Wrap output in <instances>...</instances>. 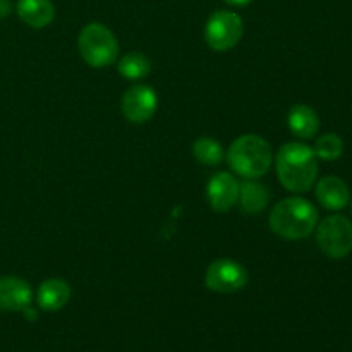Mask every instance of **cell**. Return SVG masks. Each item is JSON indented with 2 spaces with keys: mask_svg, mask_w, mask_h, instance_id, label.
Instances as JSON below:
<instances>
[{
  "mask_svg": "<svg viewBox=\"0 0 352 352\" xmlns=\"http://www.w3.org/2000/svg\"><path fill=\"white\" fill-rule=\"evenodd\" d=\"M243 212L254 215L260 213L268 203V191L263 184L256 182L254 179H248L239 188V199Z\"/></svg>",
  "mask_w": 352,
  "mask_h": 352,
  "instance_id": "cell-15",
  "label": "cell"
},
{
  "mask_svg": "<svg viewBox=\"0 0 352 352\" xmlns=\"http://www.w3.org/2000/svg\"><path fill=\"white\" fill-rule=\"evenodd\" d=\"M239 188L241 186L236 177L227 172L213 175L208 182V189H206L212 208L219 213L229 212L239 199Z\"/></svg>",
  "mask_w": 352,
  "mask_h": 352,
  "instance_id": "cell-9",
  "label": "cell"
},
{
  "mask_svg": "<svg viewBox=\"0 0 352 352\" xmlns=\"http://www.w3.org/2000/svg\"><path fill=\"white\" fill-rule=\"evenodd\" d=\"M205 284L210 291L219 294H234L248 285V272L237 261L220 258L206 268Z\"/></svg>",
  "mask_w": 352,
  "mask_h": 352,
  "instance_id": "cell-7",
  "label": "cell"
},
{
  "mask_svg": "<svg viewBox=\"0 0 352 352\" xmlns=\"http://www.w3.org/2000/svg\"><path fill=\"white\" fill-rule=\"evenodd\" d=\"M12 12V3L10 0H0V19H6Z\"/></svg>",
  "mask_w": 352,
  "mask_h": 352,
  "instance_id": "cell-19",
  "label": "cell"
},
{
  "mask_svg": "<svg viewBox=\"0 0 352 352\" xmlns=\"http://www.w3.org/2000/svg\"><path fill=\"white\" fill-rule=\"evenodd\" d=\"M158 107V96L151 86L134 85L124 93L120 109L124 117L133 124H144L155 116Z\"/></svg>",
  "mask_w": 352,
  "mask_h": 352,
  "instance_id": "cell-8",
  "label": "cell"
},
{
  "mask_svg": "<svg viewBox=\"0 0 352 352\" xmlns=\"http://www.w3.org/2000/svg\"><path fill=\"white\" fill-rule=\"evenodd\" d=\"M275 167L282 186L291 192L309 191L318 175L315 151L302 143L284 144L275 158Z\"/></svg>",
  "mask_w": 352,
  "mask_h": 352,
  "instance_id": "cell-1",
  "label": "cell"
},
{
  "mask_svg": "<svg viewBox=\"0 0 352 352\" xmlns=\"http://www.w3.org/2000/svg\"><path fill=\"white\" fill-rule=\"evenodd\" d=\"M313 151L322 160H337L344 151V141L336 133H327L316 140Z\"/></svg>",
  "mask_w": 352,
  "mask_h": 352,
  "instance_id": "cell-18",
  "label": "cell"
},
{
  "mask_svg": "<svg viewBox=\"0 0 352 352\" xmlns=\"http://www.w3.org/2000/svg\"><path fill=\"white\" fill-rule=\"evenodd\" d=\"M289 129L294 136L301 140H309L315 136L320 129L318 113L308 105H294L289 110L287 116Z\"/></svg>",
  "mask_w": 352,
  "mask_h": 352,
  "instance_id": "cell-14",
  "label": "cell"
},
{
  "mask_svg": "<svg viewBox=\"0 0 352 352\" xmlns=\"http://www.w3.org/2000/svg\"><path fill=\"white\" fill-rule=\"evenodd\" d=\"M270 229L289 241L311 236L318 226V212L305 198H287L278 201L270 213Z\"/></svg>",
  "mask_w": 352,
  "mask_h": 352,
  "instance_id": "cell-2",
  "label": "cell"
},
{
  "mask_svg": "<svg viewBox=\"0 0 352 352\" xmlns=\"http://www.w3.org/2000/svg\"><path fill=\"white\" fill-rule=\"evenodd\" d=\"M230 168L244 179H260L270 170L274 155L263 138L256 134H244L237 138L227 153Z\"/></svg>",
  "mask_w": 352,
  "mask_h": 352,
  "instance_id": "cell-3",
  "label": "cell"
},
{
  "mask_svg": "<svg viewBox=\"0 0 352 352\" xmlns=\"http://www.w3.org/2000/svg\"><path fill=\"white\" fill-rule=\"evenodd\" d=\"M117 69L124 78L134 81V79L146 78L151 71V64L146 55L140 54V52H129L120 57Z\"/></svg>",
  "mask_w": 352,
  "mask_h": 352,
  "instance_id": "cell-16",
  "label": "cell"
},
{
  "mask_svg": "<svg viewBox=\"0 0 352 352\" xmlns=\"http://www.w3.org/2000/svg\"><path fill=\"white\" fill-rule=\"evenodd\" d=\"M38 305L45 311H58L71 299V287L62 278H48L38 289Z\"/></svg>",
  "mask_w": 352,
  "mask_h": 352,
  "instance_id": "cell-13",
  "label": "cell"
},
{
  "mask_svg": "<svg viewBox=\"0 0 352 352\" xmlns=\"http://www.w3.org/2000/svg\"><path fill=\"white\" fill-rule=\"evenodd\" d=\"M78 48L88 65L95 69L112 65L119 57V41L116 34L102 23H89L78 36Z\"/></svg>",
  "mask_w": 352,
  "mask_h": 352,
  "instance_id": "cell-4",
  "label": "cell"
},
{
  "mask_svg": "<svg viewBox=\"0 0 352 352\" xmlns=\"http://www.w3.org/2000/svg\"><path fill=\"white\" fill-rule=\"evenodd\" d=\"M243 33V19L232 10H217L206 21L205 40L215 52H227L236 47Z\"/></svg>",
  "mask_w": 352,
  "mask_h": 352,
  "instance_id": "cell-6",
  "label": "cell"
},
{
  "mask_svg": "<svg viewBox=\"0 0 352 352\" xmlns=\"http://www.w3.org/2000/svg\"><path fill=\"white\" fill-rule=\"evenodd\" d=\"M223 2L230 3V6H236V7H243V6H248V3L251 2V0H223Z\"/></svg>",
  "mask_w": 352,
  "mask_h": 352,
  "instance_id": "cell-20",
  "label": "cell"
},
{
  "mask_svg": "<svg viewBox=\"0 0 352 352\" xmlns=\"http://www.w3.org/2000/svg\"><path fill=\"white\" fill-rule=\"evenodd\" d=\"M33 292L30 284L17 277H0V309L2 311H24L30 308Z\"/></svg>",
  "mask_w": 352,
  "mask_h": 352,
  "instance_id": "cell-10",
  "label": "cell"
},
{
  "mask_svg": "<svg viewBox=\"0 0 352 352\" xmlns=\"http://www.w3.org/2000/svg\"><path fill=\"white\" fill-rule=\"evenodd\" d=\"M17 14L24 24L41 30L54 21L55 7L52 0H17Z\"/></svg>",
  "mask_w": 352,
  "mask_h": 352,
  "instance_id": "cell-12",
  "label": "cell"
},
{
  "mask_svg": "<svg viewBox=\"0 0 352 352\" xmlns=\"http://www.w3.org/2000/svg\"><path fill=\"white\" fill-rule=\"evenodd\" d=\"M315 230L316 244L329 258L342 260L352 251V223L347 217H327Z\"/></svg>",
  "mask_w": 352,
  "mask_h": 352,
  "instance_id": "cell-5",
  "label": "cell"
},
{
  "mask_svg": "<svg viewBox=\"0 0 352 352\" xmlns=\"http://www.w3.org/2000/svg\"><path fill=\"white\" fill-rule=\"evenodd\" d=\"M192 155H195L196 160L203 165H208V167H215V165L222 164L223 160V150L222 144L219 143L213 138H199L192 144Z\"/></svg>",
  "mask_w": 352,
  "mask_h": 352,
  "instance_id": "cell-17",
  "label": "cell"
},
{
  "mask_svg": "<svg viewBox=\"0 0 352 352\" xmlns=\"http://www.w3.org/2000/svg\"><path fill=\"white\" fill-rule=\"evenodd\" d=\"M316 199L327 210H342L351 199L349 186L336 175H327L316 184Z\"/></svg>",
  "mask_w": 352,
  "mask_h": 352,
  "instance_id": "cell-11",
  "label": "cell"
}]
</instances>
